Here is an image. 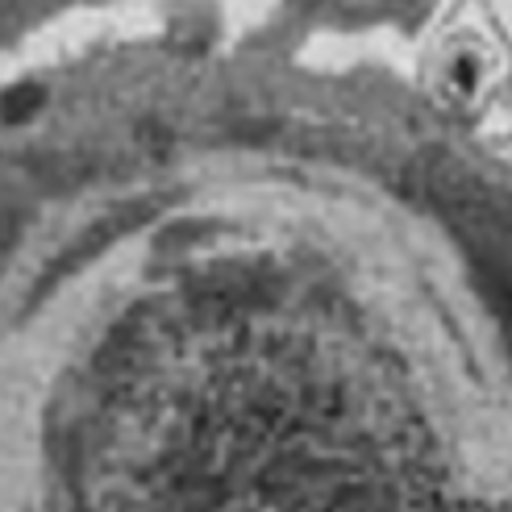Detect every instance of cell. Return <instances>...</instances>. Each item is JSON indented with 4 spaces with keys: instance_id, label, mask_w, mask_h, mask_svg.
I'll return each instance as SVG.
<instances>
[{
    "instance_id": "6da1fadb",
    "label": "cell",
    "mask_w": 512,
    "mask_h": 512,
    "mask_svg": "<svg viewBox=\"0 0 512 512\" xmlns=\"http://www.w3.org/2000/svg\"><path fill=\"white\" fill-rule=\"evenodd\" d=\"M34 105H38V92H34V88H25V92H13V96H9L5 113H9V117H25Z\"/></svg>"
}]
</instances>
